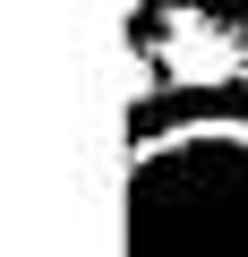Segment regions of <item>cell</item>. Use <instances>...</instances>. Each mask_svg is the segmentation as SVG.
<instances>
[{
    "mask_svg": "<svg viewBox=\"0 0 248 257\" xmlns=\"http://www.w3.org/2000/svg\"><path fill=\"white\" fill-rule=\"evenodd\" d=\"M129 257H248V111L129 138Z\"/></svg>",
    "mask_w": 248,
    "mask_h": 257,
    "instance_id": "1",
    "label": "cell"
},
{
    "mask_svg": "<svg viewBox=\"0 0 248 257\" xmlns=\"http://www.w3.org/2000/svg\"><path fill=\"white\" fill-rule=\"evenodd\" d=\"M163 77L188 86V94H214V86H239L248 77V35H231L222 18L205 9H163V35H146Z\"/></svg>",
    "mask_w": 248,
    "mask_h": 257,
    "instance_id": "2",
    "label": "cell"
},
{
    "mask_svg": "<svg viewBox=\"0 0 248 257\" xmlns=\"http://www.w3.org/2000/svg\"><path fill=\"white\" fill-rule=\"evenodd\" d=\"M120 69H129V77H120V86H129V111H146V103H154V86H171L146 35H129V60H120Z\"/></svg>",
    "mask_w": 248,
    "mask_h": 257,
    "instance_id": "3",
    "label": "cell"
},
{
    "mask_svg": "<svg viewBox=\"0 0 248 257\" xmlns=\"http://www.w3.org/2000/svg\"><path fill=\"white\" fill-rule=\"evenodd\" d=\"M163 9H205V18H222L231 35H248V0H163Z\"/></svg>",
    "mask_w": 248,
    "mask_h": 257,
    "instance_id": "4",
    "label": "cell"
}]
</instances>
